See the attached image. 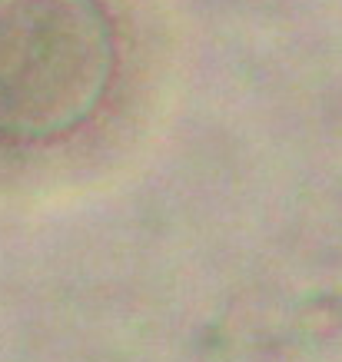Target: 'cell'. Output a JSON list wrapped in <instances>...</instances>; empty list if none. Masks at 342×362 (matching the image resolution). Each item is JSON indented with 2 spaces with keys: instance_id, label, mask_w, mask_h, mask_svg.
<instances>
[{
  "instance_id": "1",
  "label": "cell",
  "mask_w": 342,
  "mask_h": 362,
  "mask_svg": "<svg viewBox=\"0 0 342 362\" xmlns=\"http://www.w3.org/2000/svg\"><path fill=\"white\" fill-rule=\"evenodd\" d=\"M110 77L113 30L100 0H0V136L73 130Z\"/></svg>"
}]
</instances>
